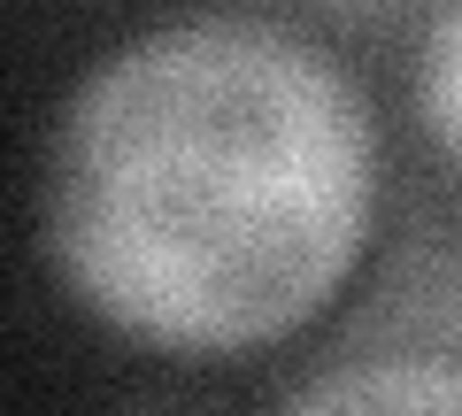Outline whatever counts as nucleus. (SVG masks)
Wrapping results in <instances>:
<instances>
[{"label": "nucleus", "instance_id": "20e7f679", "mask_svg": "<svg viewBox=\"0 0 462 416\" xmlns=\"http://www.w3.org/2000/svg\"><path fill=\"white\" fill-rule=\"evenodd\" d=\"M309 8H324L339 23H385V16H409L416 0H309Z\"/></svg>", "mask_w": 462, "mask_h": 416}, {"label": "nucleus", "instance_id": "7ed1b4c3", "mask_svg": "<svg viewBox=\"0 0 462 416\" xmlns=\"http://www.w3.org/2000/svg\"><path fill=\"white\" fill-rule=\"evenodd\" d=\"M416 124L462 170V0H447L416 47Z\"/></svg>", "mask_w": 462, "mask_h": 416}, {"label": "nucleus", "instance_id": "f257e3e1", "mask_svg": "<svg viewBox=\"0 0 462 416\" xmlns=\"http://www.w3.org/2000/svg\"><path fill=\"white\" fill-rule=\"evenodd\" d=\"M378 224V116L300 32L185 16L78 78L39 239L93 324L147 355H254L324 317Z\"/></svg>", "mask_w": 462, "mask_h": 416}, {"label": "nucleus", "instance_id": "f03ea898", "mask_svg": "<svg viewBox=\"0 0 462 416\" xmlns=\"http://www.w3.org/2000/svg\"><path fill=\"white\" fill-rule=\"evenodd\" d=\"M278 416H462V363L431 347H378L324 363Z\"/></svg>", "mask_w": 462, "mask_h": 416}]
</instances>
